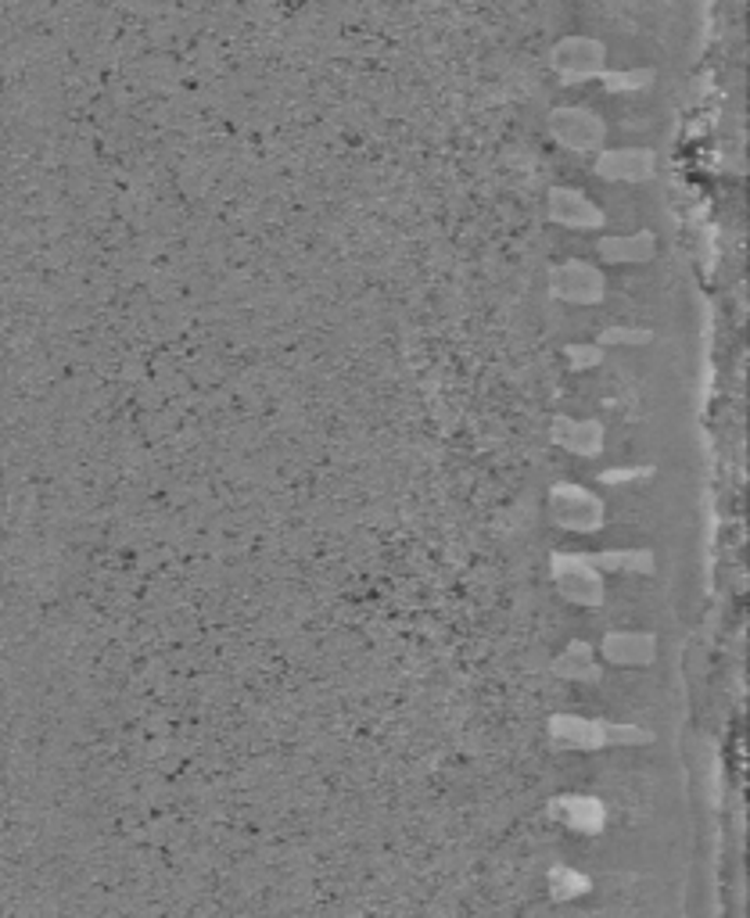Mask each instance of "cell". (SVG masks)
<instances>
[{"instance_id":"obj_1","label":"cell","mask_w":750,"mask_h":918,"mask_svg":"<svg viewBox=\"0 0 750 918\" xmlns=\"http://www.w3.org/2000/svg\"><path fill=\"white\" fill-rule=\"evenodd\" d=\"M549 65L560 76V84L568 87L585 84V79H600L607 73V47L589 37H564L549 54Z\"/></svg>"},{"instance_id":"obj_2","label":"cell","mask_w":750,"mask_h":918,"mask_svg":"<svg viewBox=\"0 0 750 918\" xmlns=\"http://www.w3.org/2000/svg\"><path fill=\"white\" fill-rule=\"evenodd\" d=\"M554 736L560 743L579 750H600V747H621V743H647V732L632 725H611V722H585V717L560 714L554 722Z\"/></svg>"},{"instance_id":"obj_3","label":"cell","mask_w":750,"mask_h":918,"mask_svg":"<svg viewBox=\"0 0 750 918\" xmlns=\"http://www.w3.org/2000/svg\"><path fill=\"white\" fill-rule=\"evenodd\" d=\"M549 510L560 527L571 532H596L603 524V502L582 485H557L549 492Z\"/></svg>"},{"instance_id":"obj_4","label":"cell","mask_w":750,"mask_h":918,"mask_svg":"<svg viewBox=\"0 0 750 918\" xmlns=\"http://www.w3.org/2000/svg\"><path fill=\"white\" fill-rule=\"evenodd\" d=\"M549 133H554L557 144L571 151H596L603 148L607 126L589 109H554L549 112Z\"/></svg>"},{"instance_id":"obj_5","label":"cell","mask_w":750,"mask_h":918,"mask_svg":"<svg viewBox=\"0 0 750 918\" xmlns=\"http://www.w3.org/2000/svg\"><path fill=\"white\" fill-rule=\"evenodd\" d=\"M549 291L574 305H593L603 298L607 284H603V273L593 263L571 258V263L554 266V273H549Z\"/></svg>"},{"instance_id":"obj_6","label":"cell","mask_w":750,"mask_h":918,"mask_svg":"<svg viewBox=\"0 0 750 918\" xmlns=\"http://www.w3.org/2000/svg\"><path fill=\"white\" fill-rule=\"evenodd\" d=\"M557 588L560 596L579 607H600L603 603V578L585 557H557L554 560Z\"/></svg>"},{"instance_id":"obj_7","label":"cell","mask_w":750,"mask_h":918,"mask_svg":"<svg viewBox=\"0 0 750 918\" xmlns=\"http://www.w3.org/2000/svg\"><path fill=\"white\" fill-rule=\"evenodd\" d=\"M549 219L560 222L568 230H596L603 227V212L596 208L582 191H568V187H557L549 191Z\"/></svg>"},{"instance_id":"obj_8","label":"cell","mask_w":750,"mask_h":918,"mask_svg":"<svg viewBox=\"0 0 750 918\" xmlns=\"http://www.w3.org/2000/svg\"><path fill=\"white\" fill-rule=\"evenodd\" d=\"M596 173H600L603 180H628V183L650 180L653 176V151H647V148L603 151V155L596 158Z\"/></svg>"},{"instance_id":"obj_9","label":"cell","mask_w":750,"mask_h":918,"mask_svg":"<svg viewBox=\"0 0 750 918\" xmlns=\"http://www.w3.org/2000/svg\"><path fill=\"white\" fill-rule=\"evenodd\" d=\"M658 639L647 632H611L603 639V656L614 664H650Z\"/></svg>"},{"instance_id":"obj_10","label":"cell","mask_w":750,"mask_h":918,"mask_svg":"<svg viewBox=\"0 0 750 918\" xmlns=\"http://www.w3.org/2000/svg\"><path fill=\"white\" fill-rule=\"evenodd\" d=\"M554 428H557V431H554V442L564 445V449H571V452H579V456H596V452L603 449V428H600V423H593V420L574 423V420L557 417Z\"/></svg>"},{"instance_id":"obj_11","label":"cell","mask_w":750,"mask_h":918,"mask_svg":"<svg viewBox=\"0 0 750 918\" xmlns=\"http://www.w3.org/2000/svg\"><path fill=\"white\" fill-rule=\"evenodd\" d=\"M603 263H647L653 258V233H621V238H600Z\"/></svg>"},{"instance_id":"obj_12","label":"cell","mask_w":750,"mask_h":918,"mask_svg":"<svg viewBox=\"0 0 750 918\" xmlns=\"http://www.w3.org/2000/svg\"><path fill=\"white\" fill-rule=\"evenodd\" d=\"M596 571H625V574H650L653 552L647 549H621V552H593L585 557Z\"/></svg>"},{"instance_id":"obj_13","label":"cell","mask_w":750,"mask_h":918,"mask_svg":"<svg viewBox=\"0 0 750 918\" xmlns=\"http://www.w3.org/2000/svg\"><path fill=\"white\" fill-rule=\"evenodd\" d=\"M554 671L564 678H574V681H596L600 678V664L593 661V650L585 642H574L571 650L554 664Z\"/></svg>"},{"instance_id":"obj_14","label":"cell","mask_w":750,"mask_h":918,"mask_svg":"<svg viewBox=\"0 0 750 918\" xmlns=\"http://www.w3.org/2000/svg\"><path fill=\"white\" fill-rule=\"evenodd\" d=\"M600 79H603L607 90L618 93V90H643V87H650L653 73H650V68H632V73H603Z\"/></svg>"},{"instance_id":"obj_15","label":"cell","mask_w":750,"mask_h":918,"mask_svg":"<svg viewBox=\"0 0 750 918\" xmlns=\"http://www.w3.org/2000/svg\"><path fill=\"white\" fill-rule=\"evenodd\" d=\"M568 362L574 370H589V367H596V362H603V348L600 345H571Z\"/></svg>"},{"instance_id":"obj_16","label":"cell","mask_w":750,"mask_h":918,"mask_svg":"<svg viewBox=\"0 0 750 918\" xmlns=\"http://www.w3.org/2000/svg\"><path fill=\"white\" fill-rule=\"evenodd\" d=\"M650 331H632V327H614L600 334V345H647Z\"/></svg>"},{"instance_id":"obj_17","label":"cell","mask_w":750,"mask_h":918,"mask_svg":"<svg viewBox=\"0 0 750 918\" xmlns=\"http://www.w3.org/2000/svg\"><path fill=\"white\" fill-rule=\"evenodd\" d=\"M653 470L650 467H639V470H607V474H600L603 485H618V481H643V477H650Z\"/></svg>"}]
</instances>
